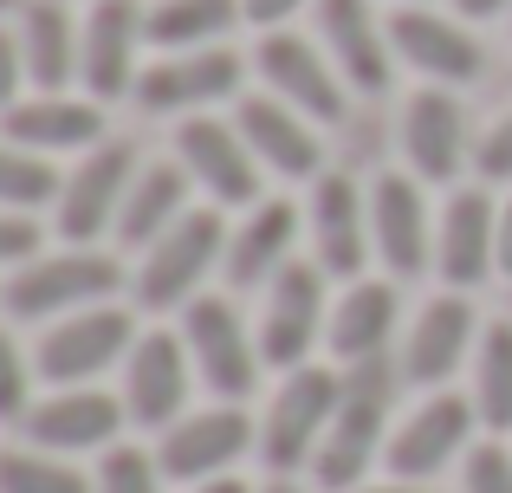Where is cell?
I'll use <instances>...</instances> for the list:
<instances>
[{"mask_svg":"<svg viewBox=\"0 0 512 493\" xmlns=\"http://www.w3.org/2000/svg\"><path fill=\"white\" fill-rule=\"evenodd\" d=\"M91 487H98V493H163V468H156L150 448L117 442V448H104V455H98Z\"/></svg>","mask_w":512,"mask_h":493,"instance_id":"cell-34","label":"cell"},{"mask_svg":"<svg viewBox=\"0 0 512 493\" xmlns=\"http://www.w3.org/2000/svg\"><path fill=\"white\" fill-rule=\"evenodd\" d=\"M137 318L124 312V305H91V312H72V318H52L46 331H39L33 344V370L39 383H52V390H85V383L111 377V370H124L130 344H137Z\"/></svg>","mask_w":512,"mask_h":493,"instance_id":"cell-4","label":"cell"},{"mask_svg":"<svg viewBox=\"0 0 512 493\" xmlns=\"http://www.w3.org/2000/svg\"><path fill=\"white\" fill-rule=\"evenodd\" d=\"M143 46H150V7H137V0H91L85 33H78V85H85V98H98V104L137 98Z\"/></svg>","mask_w":512,"mask_h":493,"instance_id":"cell-12","label":"cell"},{"mask_svg":"<svg viewBox=\"0 0 512 493\" xmlns=\"http://www.w3.org/2000/svg\"><path fill=\"white\" fill-rule=\"evenodd\" d=\"M253 448H260V422H253L240 403H208V409H188L182 422L163 429V442H156V468H163V481L201 487V481L234 474Z\"/></svg>","mask_w":512,"mask_h":493,"instance_id":"cell-9","label":"cell"},{"mask_svg":"<svg viewBox=\"0 0 512 493\" xmlns=\"http://www.w3.org/2000/svg\"><path fill=\"white\" fill-rule=\"evenodd\" d=\"M188 493H253L240 474H221V481H201V487H188Z\"/></svg>","mask_w":512,"mask_h":493,"instance_id":"cell-43","label":"cell"},{"mask_svg":"<svg viewBox=\"0 0 512 493\" xmlns=\"http://www.w3.org/2000/svg\"><path fill=\"white\" fill-rule=\"evenodd\" d=\"M260 493H305V487H292V481H286V474H279V481H266Z\"/></svg>","mask_w":512,"mask_h":493,"instance_id":"cell-45","label":"cell"},{"mask_svg":"<svg viewBox=\"0 0 512 493\" xmlns=\"http://www.w3.org/2000/svg\"><path fill=\"white\" fill-rule=\"evenodd\" d=\"M137 150L117 137H104L98 150H85L72 163V176L59 182V202H52V228H59L65 247H98L104 234H117V215H124V195L137 182Z\"/></svg>","mask_w":512,"mask_h":493,"instance_id":"cell-8","label":"cell"},{"mask_svg":"<svg viewBox=\"0 0 512 493\" xmlns=\"http://www.w3.org/2000/svg\"><path fill=\"white\" fill-rule=\"evenodd\" d=\"M33 377L39 370L26 364V351L13 344V331L0 325V422H26V409H33Z\"/></svg>","mask_w":512,"mask_h":493,"instance_id":"cell-35","label":"cell"},{"mask_svg":"<svg viewBox=\"0 0 512 493\" xmlns=\"http://www.w3.org/2000/svg\"><path fill=\"white\" fill-rule=\"evenodd\" d=\"M389 46H396V65H409L422 85H474L487 52H480L474 26L461 13H441V7H396L389 13Z\"/></svg>","mask_w":512,"mask_h":493,"instance_id":"cell-15","label":"cell"},{"mask_svg":"<svg viewBox=\"0 0 512 493\" xmlns=\"http://www.w3.org/2000/svg\"><path fill=\"white\" fill-rule=\"evenodd\" d=\"M428 182L415 176H376L370 182V241L376 260L396 279H415L422 266H435V215H428Z\"/></svg>","mask_w":512,"mask_h":493,"instance_id":"cell-24","label":"cell"},{"mask_svg":"<svg viewBox=\"0 0 512 493\" xmlns=\"http://www.w3.org/2000/svg\"><path fill=\"white\" fill-rule=\"evenodd\" d=\"M247 59L227 46H201V52H156V65H143L137 78V104L150 117H208L214 104L240 98Z\"/></svg>","mask_w":512,"mask_h":493,"instance_id":"cell-14","label":"cell"},{"mask_svg":"<svg viewBox=\"0 0 512 493\" xmlns=\"http://www.w3.org/2000/svg\"><path fill=\"white\" fill-rule=\"evenodd\" d=\"M318 46L344 72L350 91L383 98L396 78V46H389V20L370 0H318Z\"/></svg>","mask_w":512,"mask_h":493,"instance_id":"cell-20","label":"cell"},{"mask_svg":"<svg viewBox=\"0 0 512 493\" xmlns=\"http://www.w3.org/2000/svg\"><path fill=\"white\" fill-rule=\"evenodd\" d=\"M305 241H312V260L325 266L331 279H363V260L376 253L370 241V195L350 176H318L312 202H305Z\"/></svg>","mask_w":512,"mask_h":493,"instance_id":"cell-19","label":"cell"},{"mask_svg":"<svg viewBox=\"0 0 512 493\" xmlns=\"http://www.w3.org/2000/svg\"><path fill=\"white\" fill-rule=\"evenodd\" d=\"M454 13L461 20H500V13H512V0H454Z\"/></svg>","mask_w":512,"mask_h":493,"instance_id":"cell-41","label":"cell"},{"mask_svg":"<svg viewBox=\"0 0 512 493\" xmlns=\"http://www.w3.org/2000/svg\"><path fill=\"white\" fill-rule=\"evenodd\" d=\"M188 195H195V182H188V169L175 163H143L137 169V182H130V195H124V215H117V241L124 247H150V241H163V234L175 228V221L188 215Z\"/></svg>","mask_w":512,"mask_h":493,"instance_id":"cell-29","label":"cell"},{"mask_svg":"<svg viewBox=\"0 0 512 493\" xmlns=\"http://www.w3.org/2000/svg\"><path fill=\"white\" fill-rule=\"evenodd\" d=\"M240 20H247L240 0H156L150 46L156 52H201V46H221Z\"/></svg>","mask_w":512,"mask_h":493,"instance_id":"cell-30","label":"cell"},{"mask_svg":"<svg viewBox=\"0 0 512 493\" xmlns=\"http://www.w3.org/2000/svg\"><path fill=\"white\" fill-rule=\"evenodd\" d=\"M13 33H20L33 91H65L78 78V33H85V20H72L65 0H26L13 13Z\"/></svg>","mask_w":512,"mask_h":493,"instance_id":"cell-28","label":"cell"},{"mask_svg":"<svg viewBox=\"0 0 512 493\" xmlns=\"http://www.w3.org/2000/svg\"><path fill=\"white\" fill-rule=\"evenodd\" d=\"M474 169L487 182H512V111L500 117V124H487V137L474 143Z\"/></svg>","mask_w":512,"mask_h":493,"instance_id":"cell-38","label":"cell"},{"mask_svg":"<svg viewBox=\"0 0 512 493\" xmlns=\"http://www.w3.org/2000/svg\"><path fill=\"white\" fill-rule=\"evenodd\" d=\"M325 266L318 260H292L279 279H266V292H260V318H253V338H260V357H266V370H299V364H312V351H318V338H325V325H331V299H325Z\"/></svg>","mask_w":512,"mask_h":493,"instance_id":"cell-7","label":"cell"},{"mask_svg":"<svg viewBox=\"0 0 512 493\" xmlns=\"http://www.w3.org/2000/svg\"><path fill=\"white\" fill-rule=\"evenodd\" d=\"M20 85H33V78H26L20 33H7V26H0V111H13V104H20Z\"/></svg>","mask_w":512,"mask_h":493,"instance_id":"cell-39","label":"cell"},{"mask_svg":"<svg viewBox=\"0 0 512 493\" xmlns=\"http://www.w3.org/2000/svg\"><path fill=\"white\" fill-rule=\"evenodd\" d=\"M0 137L33 156H85L104 143V104L85 91H33L0 111Z\"/></svg>","mask_w":512,"mask_h":493,"instance_id":"cell-21","label":"cell"},{"mask_svg":"<svg viewBox=\"0 0 512 493\" xmlns=\"http://www.w3.org/2000/svg\"><path fill=\"white\" fill-rule=\"evenodd\" d=\"M117 286H124V266L104 247H59L26 260L20 273H7L0 286V305L7 318H26V325H52V318L91 312V305H111Z\"/></svg>","mask_w":512,"mask_h":493,"instance_id":"cell-1","label":"cell"},{"mask_svg":"<svg viewBox=\"0 0 512 493\" xmlns=\"http://www.w3.org/2000/svg\"><path fill=\"white\" fill-rule=\"evenodd\" d=\"M500 273L512 279V195L500 202Z\"/></svg>","mask_w":512,"mask_h":493,"instance_id":"cell-42","label":"cell"},{"mask_svg":"<svg viewBox=\"0 0 512 493\" xmlns=\"http://www.w3.org/2000/svg\"><path fill=\"white\" fill-rule=\"evenodd\" d=\"M396 318H402V299L389 279H350V286L331 299V325H325V344L331 357L350 370V364H376L396 338Z\"/></svg>","mask_w":512,"mask_h":493,"instance_id":"cell-27","label":"cell"},{"mask_svg":"<svg viewBox=\"0 0 512 493\" xmlns=\"http://www.w3.org/2000/svg\"><path fill=\"white\" fill-rule=\"evenodd\" d=\"M26 7V0H0V20H7V13H20Z\"/></svg>","mask_w":512,"mask_h":493,"instance_id":"cell-46","label":"cell"},{"mask_svg":"<svg viewBox=\"0 0 512 493\" xmlns=\"http://www.w3.org/2000/svg\"><path fill=\"white\" fill-rule=\"evenodd\" d=\"M182 344H188L195 377H201V390H208L214 403H247V396L260 390L266 357H260V338H253V325L240 318L234 299L201 292V299L182 312Z\"/></svg>","mask_w":512,"mask_h":493,"instance_id":"cell-6","label":"cell"},{"mask_svg":"<svg viewBox=\"0 0 512 493\" xmlns=\"http://www.w3.org/2000/svg\"><path fill=\"white\" fill-rule=\"evenodd\" d=\"M247 7V26H260V33H279V26H292L305 7H318V0H240Z\"/></svg>","mask_w":512,"mask_h":493,"instance_id":"cell-40","label":"cell"},{"mask_svg":"<svg viewBox=\"0 0 512 493\" xmlns=\"http://www.w3.org/2000/svg\"><path fill=\"white\" fill-rule=\"evenodd\" d=\"M253 72H260V85L273 91V98H286L292 111H305L318 130H325V124H344L350 85H344V72L331 65V52L318 46V39L292 33V26L260 33V46H253Z\"/></svg>","mask_w":512,"mask_h":493,"instance_id":"cell-10","label":"cell"},{"mask_svg":"<svg viewBox=\"0 0 512 493\" xmlns=\"http://www.w3.org/2000/svg\"><path fill=\"white\" fill-rule=\"evenodd\" d=\"M305 234V208L286 202V195H266V202H253L247 215H240V228L227 234V286L240 292H266V279H279L292 266V247H299Z\"/></svg>","mask_w":512,"mask_h":493,"instance_id":"cell-25","label":"cell"},{"mask_svg":"<svg viewBox=\"0 0 512 493\" xmlns=\"http://www.w3.org/2000/svg\"><path fill=\"white\" fill-rule=\"evenodd\" d=\"M124 396L98 390V383H85V390H52L39 396L33 409H26V442L46 448V455H104V448H117V429H124Z\"/></svg>","mask_w":512,"mask_h":493,"instance_id":"cell-17","label":"cell"},{"mask_svg":"<svg viewBox=\"0 0 512 493\" xmlns=\"http://www.w3.org/2000/svg\"><path fill=\"white\" fill-rule=\"evenodd\" d=\"M195 357H188L182 331H143L124 357V416L137 429L163 435L169 422L188 416V396H195Z\"/></svg>","mask_w":512,"mask_h":493,"instance_id":"cell-16","label":"cell"},{"mask_svg":"<svg viewBox=\"0 0 512 493\" xmlns=\"http://www.w3.org/2000/svg\"><path fill=\"white\" fill-rule=\"evenodd\" d=\"M59 169H52V156H33L20 150V143L0 137V208H20V215H33V208H52L59 202Z\"/></svg>","mask_w":512,"mask_h":493,"instance_id":"cell-33","label":"cell"},{"mask_svg":"<svg viewBox=\"0 0 512 493\" xmlns=\"http://www.w3.org/2000/svg\"><path fill=\"white\" fill-rule=\"evenodd\" d=\"M357 493H435V487H422V481H383V487H370V481H363Z\"/></svg>","mask_w":512,"mask_h":493,"instance_id":"cell-44","label":"cell"},{"mask_svg":"<svg viewBox=\"0 0 512 493\" xmlns=\"http://www.w3.org/2000/svg\"><path fill=\"white\" fill-rule=\"evenodd\" d=\"M474 344H480V325L467 292H441L415 312L409 338H402V370H409V383H448L474 357Z\"/></svg>","mask_w":512,"mask_h":493,"instance_id":"cell-26","label":"cell"},{"mask_svg":"<svg viewBox=\"0 0 512 493\" xmlns=\"http://www.w3.org/2000/svg\"><path fill=\"white\" fill-rule=\"evenodd\" d=\"M435 273L448 292H474L500 273V202L487 189H454L435 215Z\"/></svg>","mask_w":512,"mask_h":493,"instance_id":"cell-18","label":"cell"},{"mask_svg":"<svg viewBox=\"0 0 512 493\" xmlns=\"http://www.w3.org/2000/svg\"><path fill=\"white\" fill-rule=\"evenodd\" d=\"M396 7H428V0H396Z\"/></svg>","mask_w":512,"mask_h":493,"instance_id":"cell-47","label":"cell"},{"mask_svg":"<svg viewBox=\"0 0 512 493\" xmlns=\"http://www.w3.org/2000/svg\"><path fill=\"white\" fill-rule=\"evenodd\" d=\"M474 422H480L474 416V396H454V390L422 396V403L389 429L383 468L396 474V481H422L428 487L441 468L467 461V448H474Z\"/></svg>","mask_w":512,"mask_h":493,"instance_id":"cell-13","label":"cell"},{"mask_svg":"<svg viewBox=\"0 0 512 493\" xmlns=\"http://www.w3.org/2000/svg\"><path fill=\"white\" fill-rule=\"evenodd\" d=\"M474 416L480 429L506 435L512 429V325H480V344H474Z\"/></svg>","mask_w":512,"mask_h":493,"instance_id":"cell-31","label":"cell"},{"mask_svg":"<svg viewBox=\"0 0 512 493\" xmlns=\"http://www.w3.org/2000/svg\"><path fill=\"white\" fill-rule=\"evenodd\" d=\"M175 163L188 169V182H195L201 195H208V208H253L266 202L260 182V156L247 150V137H240L234 117H182L175 124Z\"/></svg>","mask_w":512,"mask_h":493,"instance_id":"cell-11","label":"cell"},{"mask_svg":"<svg viewBox=\"0 0 512 493\" xmlns=\"http://www.w3.org/2000/svg\"><path fill=\"white\" fill-rule=\"evenodd\" d=\"M234 124H240V137H247V150L260 156L266 176H279V182H318V176H325L318 124L305 111H292L286 98H273V91L240 98L234 104Z\"/></svg>","mask_w":512,"mask_h":493,"instance_id":"cell-23","label":"cell"},{"mask_svg":"<svg viewBox=\"0 0 512 493\" xmlns=\"http://www.w3.org/2000/svg\"><path fill=\"white\" fill-rule=\"evenodd\" d=\"M39 215H20V208H0V273H20L26 260H39Z\"/></svg>","mask_w":512,"mask_h":493,"instance_id":"cell-37","label":"cell"},{"mask_svg":"<svg viewBox=\"0 0 512 493\" xmlns=\"http://www.w3.org/2000/svg\"><path fill=\"white\" fill-rule=\"evenodd\" d=\"M402 156L428 189H448L467 169V111L448 85H415V98L402 104Z\"/></svg>","mask_w":512,"mask_h":493,"instance_id":"cell-22","label":"cell"},{"mask_svg":"<svg viewBox=\"0 0 512 493\" xmlns=\"http://www.w3.org/2000/svg\"><path fill=\"white\" fill-rule=\"evenodd\" d=\"M0 493H98L91 474H78L65 455L46 448H0Z\"/></svg>","mask_w":512,"mask_h":493,"instance_id":"cell-32","label":"cell"},{"mask_svg":"<svg viewBox=\"0 0 512 493\" xmlns=\"http://www.w3.org/2000/svg\"><path fill=\"white\" fill-rule=\"evenodd\" d=\"M338 396H344V364H299L279 377L273 403L260 416V455L273 474L292 468H312L318 442H325L331 416H338Z\"/></svg>","mask_w":512,"mask_h":493,"instance_id":"cell-5","label":"cell"},{"mask_svg":"<svg viewBox=\"0 0 512 493\" xmlns=\"http://www.w3.org/2000/svg\"><path fill=\"white\" fill-rule=\"evenodd\" d=\"M227 208H188L163 241L143 247L137 266V305L143 312H188L208 292L214 266L227 260Z\"/></svg>","mask_w":512,"mask_h":493,"instance_id":"cell-3","label":"cell"},{"mask_svg":"<svg viewBox=\"0 0 512 493\" xmlns=\"http://www.w3.org/2000/svg\"><path fill=\"white\" fill-rule=\"evenodd\" d=\"M461 493H512V448L474 442L461 461Z\"/></svg>","mask_w":512,"mask_h":493,"instance_id":"cell-36","label":"cell"},{"mask_svg":"<svg viewBox=\"0 0 512 493\" xmlns=\"http://www.w3.org/2000/svg\"><path fill=\"white\" fill-rule=\"evenodd\" d=\"M389 448V364H350L344 370V396H338V416H331L325 442L312 455V474L325 493H357L370 461Z\"/></svg>","mask_w":512,"mask_h":493,"instance_id":"cell-2","label":"cell"}]
</instances>
